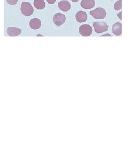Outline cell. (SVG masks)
Listing matches in <instances>:
<instances>
[{
  "label": "cell",
  "instance_id": "cell-18",
  "mask_svg": "<svg viewBox=\"0 0 131 147\" xmlns=\"http://www.w3.org/2000/svg\"><path fill=\"white\" fill-rule=\"evenodd\" d=\"M73 2H78L79 1V0H71Z\"/></svg>",
  "mask_w": 131,
  "mask_h": 147
},
{
  "label": "cell",
  "instance_id": "cell-4",
  "mask_svg": "<svg viewBox=\"0 0 131 147\" xmlns=\"http://www.w3.org/2000/svg\"><path fill=\"white\" fill-rule=\"evenodd\" d=\"M79 32L82 36L89 37L92 33V28L89 25L84 24L80 26Z\"/></svg>",
  "mask_w": 131,
  "mask_h": 147
},
{
  "label": "cell",
  "instance_id": "cell-7",
  "mask_svg": "<svg viewBox=\"0 0 131 147\" xmlns=\"http://www.w3.org/2000/svg\"><path fill=\"white\" fill-rule=\"evenodd\" d=\"M58 7L61 11L66 12V11H68L71 9V5L67 1L63 0L58 2Z\"/></svg>",
  "mask_w": 131,
  "mask_h": 147
},
{
  "label": "cell",
  "instance_id": "cell-14",
  "mask_svg": "<svg viewBox=\"0 0 131 147\" xmlns=\"http://www.w3.org/2000/svg\"><path fill=\"white\" fill-rule=\"evenodd\" d=\"M6 1L10 5H15L18 3V0H6Z\"/></svg>",
  "mask_w": 131,
  "mask_h": 147
},
{
  "label": "cell",
  "instance_id": "cell-5",
  "mask_svg": "<svg viewBox=\"0 0 131 147\" xmlns=\"http://www.w3.org/2000/svg\"><path fill=\"white\" fill-rule=\"evenodd\" d=\"M66 16L60 13H58L55 14L53 16L54 23L58 26H60L63 25L66 21Z\"/></svg>",
  "mask_w": 131,
  "mask_h": 147
},
{
  "label": "cell",
  "instance_id": "cell-11",
  "mask_svg": "<svg viewBox=\"0 0 131 147\" xmlns=\"http://www.w3.org/2000/svg\"><path fill=\"white\" fill-rule=\"evenodd\" d=\"M112 31L114 34L119 36L122 34V24L120 22H116L112 27Z\"/></svg>",
  "mask_w": 131,
  "mask_h": 147
},
{
  "label": "cell",
  "instance_id": "cell-1",
  "mask_svg": "<svg viewBox=\"0 0 131 147\" xmlns=\"http://www.w3.org/2000/svg\"><path fill=\"white\" fill-rule=\"evenodd\" d=\"M20 10H21V13L24 16H32L34 11V9L31 3H30L29 2H22Z\"/></svg>",
  "mask_w": 131,
  "mask_h": 147
},
{
  "label": "cell",
  "instance_id": "cell-15",
  "mask_svg": "<svg viewBox=\"0 0 131 147\" xmlns=\"http://www.w3.org/2000/svg\"><path fill=\"white\" fill-rule=\"evenodd\" d=\"M47 2L48 3L52 5V4H54V3L56 2V0H47Z\"/></svg>",
  "mask_w": 131,
  "mask_h": 147
},
{
  "label": "cell",
  "instance_id": "cell-13",
  "mask_svg": "<svg viewBox=\"0 0 131 147\" xmlns=\"http://www.w3.org/2000/svg\"><path fill=\"white\" fill-rule=\"evenodd\" d=\"M114 9L115 11H119L122 8V0H119L114 4Z\"/></svg>",
  "mask_w": 131,
  "mask_h": 147
},
{
  "label": "cell",
  "instance_id": "cell-16",
  "mask_svg": "<svg viewBox=\"0 0 131 147\" xmlns=\"http://www.w3.org/2000/svg\"><path fill=\"white\" fill-rule=\"evenodd\" d=\"M102 36V37H105V36H110V37H111V35L110 34H105L102 35V36Z\"/></svg>",
  "mask_w": 131,
  "mask_h": 147
},
{
  "label": "cell",
  "instance_id": "cell-9",
  "mask_svg": "<svg viewBox=\"0 0 131 147\" xmlns=\"http://www.w3.org/2000/svg\"><path fill=\"white\" fill-rule=\"evenodd\" d=\"M75 19L79 23L85 22L88 19V14L84 11H79L76 13Z\"/></svg>",
  "mask_w": 131,
  "mask_h": 147
},
{
  "label": "cell",
  "instance_id": "cell-2",
  "mask_svg": "<svg viewBox=\"0 0 131 147\" xmlns=\"http://www.w3.org/2000/svg\"><path fill=\"white\" fill-rule=\"evenodd\" d=\"M90 15L96 19H103L107 16V12L104 8L98 7L94 11H90Z\"/></svg>",
  "mask_w": 131,
  "mask_h": 147
},
{
  "label": "cell",
  "instance_id": "cell-17",
  "mask_svg": "<svg viewBox=\"0 0 131 147\" xmlns=\"http://www.w3.org/2000/svg\"><path fill=\"white\" fill-rule=\"evenodd\" d=\"M121 14H122V12L121 11L120 13H119V14H118L117 15L118 16H119V18H120V20L122 19V18H121Z\"/></svg>",
  "mask_w": 131,
  "mask_h": 147
},
{
  "label": "cell",
  "instance_id": "cell-3",
  "mask_svg": "<svg viewBox=\"0 0 131 147\" xmlns=\"http://www.w3.org/2000/svg\"><path fill=\"white\" fill-rule=\"evenodd\" d=\"M93 26L94 27V31L98 34L107 31L109 27L107 23L103 21H95L93 24Z\"/></svg>",
  "mask_w": 131,
  "mask_h": 147
},
{
  "label": "cell",
  "instance_id": "cell-12",
  "mask_svg": "<svg viewBox=\"0 0 131 147\" xmlns=\"http://www.w3.org/2000/svg\"><path fill=\"white\" fill-rule=\"evenodd\" d=\"M33 5L37 9H43L45 7V3L44 0H34Z\"/></svg>",
  "mask_w": 131,
  "mask_h": 147
},
{
  "label": "cell",
  "instance_id": "cell-6",
  "mask_svg": "<svg viewBox=\"0 0 131 147\" xmlns=\"http://www.w3.org/2000/svg\"><path fill=\"white\" fill-rule=\"evenodd\" d=\"M22 32V30L20 28L10 27H8L7 30V33L9 36L11 37H16L20 35Z\"/></svg>",
  "mask_w": 131,
  "mask_h": 147
},
{
  "label": "cell",
  "instance_id": "cell-10",
  "mask_svg": "<svg viewBox=\"0 0 131 147\" xmlns=\"http://www.w3.org/2000/svg\"><path fill=\"white\" fill-rule=\"evenodd\" d=\"M29 25L32 29L38 30L41 27V21L39 19L33 18L30 21Z\"/></svg>",
  "mask_w": 131,
  "mask_h": 147
},
{
  "label": "cell",
  "instance_id": "cell-8",
  "mask_svg": "<svg viewBox=\"0 0 131 147\" xmlns=\"http://www.w3.org/2000/svg\"><path fill=\"white\" fill-rule=\"evenodd\" d=\"M81 7L85 9H90L94 8L95 5L94 0H82L80 3Z\"/></svg>",
  "mask_w": 131,
  "mask_h": 147
}]
</instances>
